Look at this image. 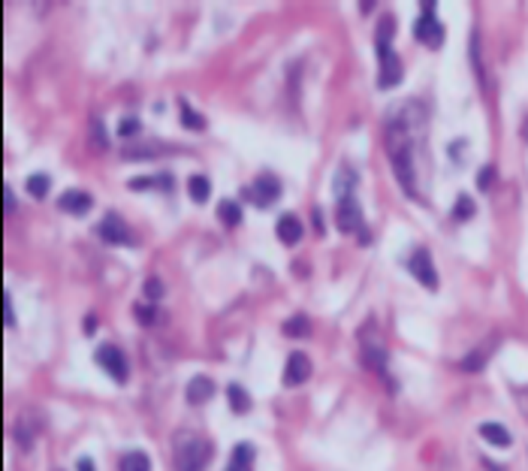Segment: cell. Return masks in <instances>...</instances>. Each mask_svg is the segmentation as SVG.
Returning <instances> with one entry per match:
<instances>
[{"instance_id": "1", "label": "cell", "mask_w": 528, "mask_h": 471, "mask_svg": "<svg viewBox=\"0 0 528 471\" xmlns=\"http://www.w3.org/2000/svg\"><path fill=\"white\" fill-rule=\"evenodd\" d=\"M209 453H211L209 441L196 438V435H182V438L175 441V463L182 471H199L206 465Z\"/></svg>"}, {"instance_id": "2", "label": "cell", "mask_w": 528, "mask_h": 471, "mask_svg": "<svg viewBox=\"0 0 528 471\" xmlns=\"http://www.w3.org/2000/svg\"><path fill=\"white\" fill-rule=\"evenodd\" d=\"M413 37L429 49L444 46V28H441V21L435 18V4H423V16L417 18V25H413Z\"/></svg>"}, {"instance_id": "3", "label": "cell", "mask_w": 528, "mask_h": 471, "mask_svg": "<svg viewBox=\"0 0 528 471\" xmlns=\"http://www.w3.org/2000/svg\"><path fill=\"white\" fill-rule=\"evenodd\" d=\"M94 360H97V366H103V372H106L109 378H115L118 384H124V380L130 378L127 356H124V351H121V347H115V344H100L97 354H94Z\"/></svg>"}, {"instance_id": "4", "label": "cell", "mask_w": 528, "mask_h": 471, "mask_svg": "<svg viewBox=\"0 0 528 471\" xmlns=\"http://www.w3.org/2000/svg\"><path fill=\"white\" fill-rule=\"evenodd\" d=\"M377 61H380V76H377V88H396L401 82V61L392 52L389 40H377Z\"/></svg>"}, {"instance_id": "5", "label": "cell", "mask_w": 528, "mask_h": 471, "mask_svg": "<svg viewBox=\"0 0 528 471\" xmlns=\"http://www.w3.org/2000/svg\"><path fill=\"white\" fill-rule=\"evenodd\" d=\"M408 269H411V275L417 278L423 287L438 290V272H435V263H432V257H429V251H426V248H417V251L411 254Z\"/></svg>"}, {"instance_id": "6", "label": "cell", "mask_w": 528, "mask_h": 471, "mask_svg": "<svg viewBox=\"0 0 528 471\" xmlns=\"http://www.w3.org/2000/svg\"><path fill=\"white\" fill-rule=\"evenodd\" d=\"M248 194H251V199H254V203L260 206V209H269V206H272L275 199L281 197V182H278V175L260 173V175H257V182L251 185Z\"/></svg>"}, {"instance_id": "7", "label": "cell", "mask_w": 528, "mask_h": 471, "mask_svg": "<svg viewBox=\"0 0 528 471\" xmlns=\"http://www.w3.org/2000/svg\"><path fill=\"white\" fill-rule=\"evenodd\" d=\"M97 233H100V239L109 242V245H133V242H136V239H133V233H130V227L118 215H106L103 221H100Z\"/></svg>"}, {"instance_id": "8", "label": "cell", "mask_w": 528, "mask_h": 471, "mask_svg": "<svg viewBox=\"0 0 528 471\" xmlns=\"http://www.w3.org/2000/svg\"><path fill=\"white\" fill-rule=\"evenodd\" d=\"M335 221H339V230H341V233H353V230H359V223H363V215H359V206H356V197H353V194L339 197Z\"/></svg>"}, {"instance_id": "9", "label": "cell", "mask_w": 528, "mask_h": 471, "mask_svg": "<svg viewBox=\"0 0 528 471\" xmlns=\"http://www.w3.org/2000/svg\"><path fill=\"white\" fill-rule=\"evenodd\" d=\"M311 378V360L302 351H293L287 356V366H284V384L287 387H299Z\"/></svg>"}, {"instance_id": "10", "label": "cell", "mask_w": 528, "mask_h": 471, "mask_svg": "<svg viewBox=\"0 0 528 471\" xmlns=\"http://www.w3.org/2000/svg\"><path fill=\"white\" fill-rule=\"evenodd\" d=\"M184 396L190 405H206V402L215 396V380L206 378V375H196V378H190L187 380V390H184Z\"/></svg>"}, {"instance_id": "11", "label": "cell", "mask_w": 528, "mask_h": 471, "mask_svg": "<svg viewBox=\"0 0 528 471\" xmlns=\"http://www.w3.org/2000/svg\"><path fill=\"white\" fill-rule=\"evenodd\" d=\"M58 206L64 211H70V215H85V211H91L94 197L85 194V190H66V194L58 199Z\"/></svg>"}, {"instance_id": "12", "label": "cell", "mask_w": 528, "mask_h": 471, "mask_svg": "<svg viewBox=\"0 0 528 471\" xmlns=\"http://www.w3.org/2000/svg\"><path fill=\"white\" fill-rule=\"evenodd\" d=\"M275 233L284 245H296L302 239V233H305V227H302V221L296 215H281L275 223Z\"/></svg>"}, {"instance_id": "13", "label": "cell", "mask_w": 528, "mask_h": 471, "mask_svg": "<svg viewBox=\"0 0 528 471\" xmlns=\"http://www.w3.org/2000/svg\"><path fill=\"white\" fill-rule=\"evenodd\" d=\"M254 468V447L251 444H235L230 453L227 471H251Z\"/></svg>"}, {"instance_id": "14", "label": "cell", "mask_w": 528, "mask_h": 471, "mask_svg": "<svg viewBox=\"0 0 528 471\" xmlns=\"http://www.w3.org/2000/svg\"><path fill=\"white\" fill-rule=\"evenodd\" d=\"M480 438L489 441L492 447H510V441H513L510 432L504 429L501 423H483V426H480Z\"/></svg>"}, {"instance_id": "15", "label": "cell", "mask_w": 528, "mask_h": 471, "mask_svg": "<svg viewBox=\"0 0 528 471\" xmlns=\"http://www.w3.org/2000/svg\"><path fill=\"white\" fill-rule=\"evenodd\" d=\"M227 399H230V408L235 414H248L251 411V396H248V390H245L242 384H230L227 387Z\"/></svg>"}, {"instance_id": "16", "label": "cell", "mask_w": 528, "mask_h": 471, "mask_svg": "<svg viewBox=\"0 0 528 471\" xmlns=\"http://www.w3.org/2000/svg\"><path fill=\"white\" fill-rule=\"evenodd\" d=\"M187 190H190V197H194V203H206V199L211 197V182L206 175H190Z\"/></svg>"}, {"instance_id": "17", "label": "cell", "mask_w": 528, "mask_h": 471, "mask_svg": "<svg viewBox=\"0 0 528 471\" xmlns=\"http://www.w3.org/2000/svg\"><path fill=\"white\" fill-rule=\"evenodd\" d=\"M218 218L227 223V227H239V223H242V209H239V203H235V199H221Z\"/></svg>"}, {"instance_id": "18", "label": "cell", "mask_w": 528, "mask_h": 471, "mask_svg": "<svg viewBox=\"0 0 528 471\" xmlns=\"http://www.w3.org/2000/svg\"><path fill=\"white\" fill-rule=\"evenodd\" d=\"M363 363L368 368H375V372H380L387 363V351L380 344H363Z\"/></svg>"}, {"instance_id": "19", "label": "cell", "mask_w": 528, "mask_h": 471, "mask_svg": "<svg viewBox=\"0 0 528 471\" xmlns=\"http://www.w3.org/2000/svg\"><path fill=\"white\" fill-rule=\"evenodd\" d=\"M492 347H495V342H489L486 347H480V351H474V354H468V356H465V360H462V368H465V372H480V368H483V366H486V360H489Z\"/></svg>"}, {"instance_id": "20", "label": "cell", "mask_w": 528, "mask_h": 471, "mask_svg": "<svg viewBox=\"0 0 528 471\" xmlns=\"http://www.w3.org/2000/svg\"><path fill=\"white\" fill-rule=\"evenodd\" d=\"M121 471H151V459L148 453H127L124 459H121Z\"/></svg>"}, {"instance_id": "21", "label": "cell", "mask_w": 528, "mask_h": 471, "mask_svg": "<svg viewBox=\"0 0 528 471\" xmlns=\"http://www.w3.org/2000/svg\"><path fill=\"white\" fill-rule=\"evenodd\" d=\"M49 187H52V178H49L46 173H33V175L28 178V194H30V197H46Z\"/></svg>"}, {"instance_id": "22", "label": "cell", "mask_w": 528, "mask_h": 471, "mask_svg": "<svg viewBox=\"0 0 528 471\" xmlns=\"http://www.w3.org/2000/svg\"><path fill=\"white\" fill-rule=\"evenodd\" d=\"M284 332L293 335V339H299V335H308L311 332V323H308L305 314H293V318L284 323Z\"/></svg>"}, {"instance_id": "23", "label": "cell", "mask_w": 528, "mask_h": 471, "mask_svg": "<svg viewBox=\"0 0 528 471\" xmlns=\"http://www.w3.org/2000/svg\"><path fill=\"white\" fill-rule=\"evenodd\" d=\"M182 124H184L187 130H202V127H206V118H202L199 112L190 109L187 100H182Z\"/></svg>"}, {"instance_id": "24", "label": "cell", "mask_w": 528, "mask_h": 471, "mask_svg": "<svg viewBox=\"0 0 528 471\" xmlns=\"http://www.w3.org/2000/svg\"><path fill=\"white\" fill-rule=\"evenodd\" d=\"M471 215H474V203H471V197H459V203L453 209V221H468Z\"/></svg>"}, {"instance_id": "25", "label": "cell", "mask_w": 528, "mask_h": 471, "mask_svg": "<svg viewBox=\"0 0 528 471\" xmlns=\"http://www.w3.org/2000/svg\"><path fill=\"white\" fill-rule=\"evenodd\" d=\"M163 293H166V287H163L160 278H148V281H145V296H148L151 302H157Z\"/></svg>"}, {"instance_id": "26", "label": "cell", "mask_w": 528, "mask_h": 471, "mask_svg": "<svg viewBox=\"0 0 528 471\" xmlns=\"http://www.w3.org/2000/svg\"><path fill=\"white\" fill-rule=\"evenodd\" d=\"M133 314H136V320L142 323V327H151L154 318H157V311L151 306H136V308H133Z\"/></svg>"}, {"instance_id": "27", "label": "cell", "mask_w": 528, "mask_h": 471, "mask_svg": "<svg viewBox=\"0 0 528 471\" xmlns=\"http://www.w3.org/2000/svg\"><path fill=\"white\" fill-rule=\"evenodd\" d=\"M91 136H94V145H97V151H103L106 149V133H103V121H94L91 124Z\"/></svg>"}, {"instance_id": "28", "label": "cell", "mask_w": 528, "mask_h": 471, "mask_svg": "<svg viewBox=\"0 0 528 471\" xmlns=\"http://www.w3.org/2000/svg\"><path fill=\"white\" fill-rule=\"evenodd\" d=\"M118 133H121V136H133V133H139V121L136 118H124L118 124Z\"/></svg>"}, {"instance_id": "29", "label": "cell", "mask_w": 528, "mask_h": 471, "mask_svg": "<svg viewBox=\"0 0 528 471\" xmlns=\"http://www.w3.org/2000/svg\"><path fill=\"white\" fill-rule=\"evenodd\" d=\"M4 323L6 327H16V311H13V299H9V293H4Z\"/></svg>"}, {"instance_id": "30", "label": "cell", "mask_w": 528, "mask_h": 471, "mask_svg": "<svg viewBox=\"0 0 528 471\" xmlns=\"http://www.w3.org/2000/svg\"><path fill=\"white\" fill-rule=\"evenodd\" d=\"M492 178H495V170H492V166L480 170V175H477V187H480V190H486V187L492 185Z\"/></svg>"}, {"instance_id": "31", "label": "cell", "mask_w": 528, "mask_h": 471, "mask_svg": "<svg viewBox=\"0 0 528 471\" xmlns=\"http://www.w3.org/2000/svg\"><path fill=\"white\" fill-rule=\"evenodd\" d=\"M4 209H6V211H13V209H16V194H13L9 187H4Z\"/></svg>"}, {"instance_id": "32", "label": "cell", "mask_w": 528, "mask_h": 471, "mask_svg": "<svg viewBox=\"0 0 528 471\" xmlns=\"http://www.w3.org/2000/svg\"><path fill=\"white\" fill-rule=\"evenodd\" d=\"M76 468L78 471H97V465L91 463V459H88V456H82V459H78V463H76Z\"/></svg>"}, {"instance_id": "33", "label": "cell", "mask_w": 528, "mask_h": 471, "mask_svg": "<svg viewBox=\"0 0 528 471\" xmlns=\"http://www.w3.org/2000/svg\"><path fill=\"white\" fill-rule=\"evenodd\" d=\"M94 330H97V318H94V314H88V318H85V332L91 335Z\"/></svg>"}]
</instances>
